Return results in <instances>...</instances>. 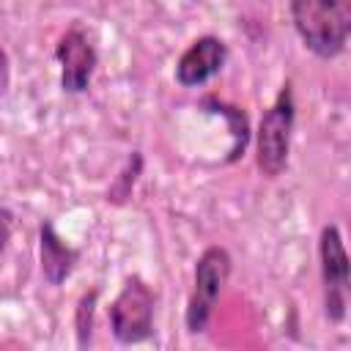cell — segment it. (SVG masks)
I'll return each instance as SVG.
<instances>
[{"mask_svg":"<svg viewBox=\"0 0 351 351\" xmlns=\"http://www.w3.org/2000/svg\"><path fill=\"white\" fill-rule=\"evenodd\" d=\"M228 60V47L217 36H200L195 38L176 63V82L181 88H197L208 82L214 74L222 71Z\"/></svg>","mask_w":351,"mask_h":351,"instance_id":"cell-7","label":"cell"},{"mask_svg":"<svg viewBox=\"0 0 351 351\" xmlns=\"http://www.w3.org/2000/svg\"><path fill=\"white\" fill-rule=\"evenodd\" d=\"M11 230H14V214L0 206V261H3V252H5V247H8Z\"/></svg>","mask_w":351,"mask_h":351,"instance_id":"cell-12","label":"cell"},{"mask_svg":"<svg viewBox=\"0 0 351 351\" xmlns=\"http://www.w3.org/2000/svg\"><path fill=\"white\" fill-rule=\"evenodd\" d=\"M55 58L60 63V88L66 93H85L96 71V49L90 38L80 27L66 30L55 47Z\"/></svg>","mask_w":351,"mask_h":351,"instance_id":"cell-6","label":"cell"},{"mask_svg":"<svg viewBox=\"0 0 351 351\" xmlns=\"http://www.w3.org/2000/svg\"><path fill=\"white\" fill-rule=\"evenodd\" d=\"M38 258H41V274H44V280L49 285H60L74 271V266L80 261V252L71 244H66L55 233V228L49 222H44L41 230H38Z\"/></svg>","mask_w":351,"mask_h":351,"instance_id":"cell-8","label":"cell"},{"mask_svg":"<svg viewBox=\"0 0 351 351\" xmlns=\"http://www.w3.org/2000/svg\"><path fill=\"white\" fill-rule=\"evenodd\" d=\"M154 304H156V296L151 285L137 274L126 277L118 296L110 304L112 337L121 346H134L148 340L154 335Z\"/></svg>","mask_w":351,"mask_h":351,"instance_id":"cell-3","label":"cell"},{"mask_svg":"<svg viewBox=\"0 0 351 351\" xmlns=\"http://www.w3.org/2000/svg\"><path fill=\"white\" fill-rule=\"evenodd\" d=\"M293 121H296L293 90H291V82H285L280 88L274 104L263 112V118L258 123V140H255V151L258 154H255V162H258V170L266 178H277L288 167Z\"/></svg>","mask_w":351,"mask_h":351,"instance_id":"cell-2","label":"cell"},{"mask_svg":"<svg viewBox=\"0 0 351 351\" xmlns=\"http://www.w3.org/2000/svg\"><path fill=\"white\" fill-rule=\"evenodd\" d=\"M233 261L225 247H208L195 263V282L186 302V329L189 335H200L208 326V318L217 307V299L230 277Z\"/></svg>","mask_w":351,"mask_h":351,"instance_id":"cell-4","label":"cell"},{"mask_svg":"<svg viewBox=\"0 0 351 351\" xmlns=\"http://www.w3.org/2000/svg\"><path fill=\"white\" fill-rule=\"evenodd\" d=\"M291 19L302 44L324 60L337 58L351 33L348 0H291Z\"/></svg>","mask_w":351,"mask_h":351,"instance_id":"cell-1","label":"cell"},{"mask_svg":"<svg viewBox=\"0 0 351 351\" xmlns=\"http://www.w3.org/2000/svg\"><path fill=\"white\" fill-rule=\"evenodd\" d=\"M96 299L99 291H85L74 307V332H77V346L88 348L90 335H93V313H96Z\"/></svg>","mask_w":351,"mask_h":351,"instance_id":"cell-11","label":"cell"},{"mask_svg":"<svg viewBox=\"0 0 351 351\" xmlns=\"http://www.w3.org/2000/svg\"><path fill=\"white\" fill-rule=\"evenodd\" d=\"M140 170H143V154H140V151H132L129 159H126V165H123V170L112 178V184H110V189H107V203H112V206L129 203Z\"/></svg>","mask_w":351,"mask_h":351,"instance_id":"cell-10","label":"cell"},{"mask_svg":"<svg viewBox=\"0 0 351 351\" xmlns=\"http://www.w3.org/2000/svg\"><path fill=\"white\" fill-rule=\"evenodd\" d=\"M321 280H324V310L332 324H343L348 310V255L337 225H326L318 239Z\"/></svg>","mask_w":351,"mask_h":351,"instance_id":"cell-5","label":"cell"},{"mask_svg":"<svg viewBox=\"0 0 351 351\" xmlns=\"http://www.w3.org/2000/svg\"><path fill=\"white\" fill-rule=\"evenodd\" d=\"M8 90V55L0 49V96Z\"/></svg>","mask_w":351,"mask_h":351,"instance_id":"cell-13","label":"cell"},{"mask_svg":"<svg viewBox=\"0 0 351 351\" xmlns=\"http://www.w3.org/2000/svg\"><path fill=\"white\" fill-rule=\"evenodd\" d=\"M203 107H206L208 112H217V115H222V118L228 121V129H230V137H233V143H230V151H228V162H236V159L244 154V148H247V140H250L247 115H244L239 107H233V104H225V101H217V99H206V101H203Z\"/></svg>","mask_w":351,"mask_h":351,"instance_id":"cell-9","label":"cell"}]
</instances>
